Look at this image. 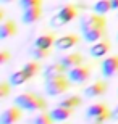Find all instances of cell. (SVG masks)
<instances>
[{
  "mask_svg": "<svg viewBox=\"0 0 118 124\" xmlns=\"http://www.w3.org/2000/svg\"><path fill=\"white\" fill-rule=\"evenodd\" d=\"M15 103L21 110H27V111H45V108H47V101L34 92L19 93L15 98Z\"/></svg>",
  "mask_w": 118,
  "mask_h": 124,
  "instance_id": "1",
  "label": "cell"
},
{
  "mask_svg": "<svg viewBox=\"0 0 118 124\" xmlns=\"http://www.w3.org/2000/svg\"><path fill=\"white\" fill-rule=\"evenodd\" d=\"M79 15V8L73 3H65L58 8V11L50 18V26L54 28H62L65 24L71 23L73 19Z\"/></svg>",
  "mask_w": 118,
  "mask_h": 124,
  "instance_id": "2",
  "label": "cell"
},
{
  "mask_svg": "<svg viewBox=\"0 0 118 124\" xmlns=\"http://www.w3.org/2000/svg\"><path fill=\"white\" fill-rule=\"evenodd\" d=\"M70 85H71V81L68 79V74L60 76V78L45 81V92L50 97H58V95H63L65 92H68Z\"/></svg>",
  "mask_w": 118,
  "mask_h": 124,
  "instance_id": "3",
  "label": "cell"
},
{
  "mask_svg": "<svg viewBox=\"0 0 118 124\" xmlns=\"http://www.w3.org/2000/svg\"><path fill=\"white\" fill-rule=\"evenodd\" d=\"M86 118L89 121H97V123H107L112 119V111L105 103H94V105L87 106L86 110Z\"/></svg>",
  "mask_w": 118,
  "mask_h": 124,
  "instance_id": "4",
  "label": "cell"
},
{
  "mask_svg": "<svg viewBox=\"0 0 118 124\" xmlns=\"http://www.w3.org/2000/svg\"><path fill=\"white\" fill-rule=\"evenodd\" d=\"M94 28H107V19L105 16L102 15H97V13H87V15H82L79 18V29L81 32H86L89 29H94Z\"/></svg>",
  "mask_w": 118,
  "mask_h": 124,
  "instance_id": "5",
  "label": "cell"
},
{
  "mask_svg": "<svg viewBox=\"0 0 118 124\" xmlns=\"http://www.w3.org/2000/svg\"><path fill=\"white\" fill-rule=\"evenodd\" d=\"M89 78H91V66L89 64H79V66L68 71V79L73 84H84Z\"/></svg>",
  "mask_w": 118,
  "mask_h": 124,
  "instance_id": "6",
  "label": "cell"
},
{
  "mask_svg": "<svg viewBox=\"0 0 118 124\" xmlns=\"http://www.w3.org/2000/svg\"><path fill=\"white\" fill-rule=\"evenodd\" d=\"M100 71L104 78H113L118 74V55H112L104 58L100 63Z\"/></svg>",
  "mask_w": 118,
  "mask_h": 124,
  "instance_id": "7",
  "label": "cell"
},
{
  "mask_svg": "<svg viewBox=\"0 0 118 124\" xmlns=\"http://www.w3.org/2000/svg\"><path fill=\"white\" fill-rule=\"evenodd\" d=\"M19 119H21V108L18 105L3 110L0 115V124H15Z\"/></svg>",
  "mask_w": 118,
  "mask_h": 124,
  "instance_id": "8",
  "label": "cell"
},
{
  "mask_svg": "<svg viewBox=\"0 0 118 124\" xmlns=\"http://www.w3.org/2000/svg\"><path fill=\"white\" fill-rule=\"evenodd\" d=\"M107 89H109L107 82H104V81H94L91 85H87V87L84 89V95H86L87 98H97V97L104 95V93L107 92Z\"/></svg>",
  "mask_w": 118,
  "mask_h": 124,
  "instance_id": "9",
  "label": "cell"
},
{
  "mask_svg": "<svg viewBox=\"0 0 118 124\" xmlns=\"http://www.w3.org/2000/svg\"><path fill=\"white\" fill-rule=\"evenodd\" d=\"M79 44V37L76 34H66V36H62L55 40V47L58 50H70L73 47H76Z\"/></svg>",
  "mask_w": 118,
  "mask_h": 124,
  "instance_id": "10",
  "label": "cell"
},
{
  "mask_svg": "<svg viewBox=\"0 0 118 124\" xmlns=\"http://www.w3.org/2000/svg\"><path fill=\"white\" fill-rule=\"evenodd\" d=\"M66 74H68V69L65 68L60 61H58V63L49 64V66L44 69V78H45V81H49V79H55V78H60V76H66Z\"/></svg>",
  "mask_w": 118,
  "mask_h": 124,
  "instance_id": "11",
  "label": "cell"
},
{
  "mask_svg": "<svg viewBox=\"0 0 118 124\" xmlns=\"http://www.w3.org/2000/svg\"><path fill=\"white\" fill-rule=\"evenodd\" d=\"M110 52V42L107 39H102V40L92 44L91 48H89V55L94 56V58H104L107 53Z\"/></svg>",
  "mask_w": 118,
  "mask_h": 124,
  "instance_id": "12",
  "label": "cell"
},
{
  "mask_svg": "<svg viewBox=\"0 0 118 124\" xmlns=\"http://www.w3.org/2000/svg\"><path fill=\"white\" fill-rule=\"evenodd\" d=\"M42 18V7H34V8H26L23 10V15H21V21L24 24H32L39 21Z\"/></svg>",
  "mask_w": 118,
  "mask_h": 124,
  "instance_id": "13",
  "label": "cell"
},
{
  "mask_svg": "<svg viewBox=\"0 0 118 124\" xmlns=\"http://www.w3.org/2000/svg\"><path fill=\"white\" fill-rule=\"evenodd\" d=\"M16 32H18V28H16V23L13 19H3L2 21V24H0V39L2 40L16 36Z\"/></svg>",
  "mask_w": 118,
  "mask_h": 124,
  "instance_id": "14",
  "label": "cell"
},
{
  "mask_svg": "<svg viewBox=\"0 0 118 124\" xmlns=\"http://www.w3.org/2000/svg\"><path fill=\"white\" fill-rule=\"evenodd\" d=\"M60 63L70 71V69H73V68H76V66H79V64H82V55H81V53H76V52L66 53L65 56H62Z\"/></svg>",
  "mask_w": 118,
  "mask_h": 124,
  "instance_id": "15",
  "label": "cell"
},
{
  "mask_svg": "<svg viewBox=\"0 0 118 124\" xmlns=\"http://www.w3.org/2000/svg\"><path fill=\"white\" fill-rule=\"evenodd\" d=\"M105 34H107V28H94V29H89V31L82 32V37L89 44H95V42L102 40L105 37Z\"/></svg>",
  "mask_w": 118,
  "mask_h": 124,
  "instance_id": "16",
  "label": "cell"
},
{
  "mask_svg": "<svg viewBox=\"0 0 118 124\" xmlns=\"http://www.w3.org/2000/svg\"><path fill=\"white\" fill-rule=\"evenodd\" d=\"M55 40H57V37L54 34H42L36 39L34 42V47H39V48H45V50H50L52 45H55Z\"/></svg>",
  "mask_w": 118,
  "mask_h": 124,
  "instance_id": "17",
  "label": "cell"
},
{
  "mask_svg": "<svg viewBox=\"0 0 118 124\" xmlns=\"http://www.w3.org/2000/svg\"><path fill=\"white\" fill-rule=\"evenodd\" d=\"M71 115H73V110L63 108V106H60V105L50 111V116H52V118H54V121H57V123H65V121L68 119Z\"/></svg>",
  "mask_w": 118,
  "mask_h": 124,
  "instance_id": "18",
  "label": "cell"
},
{
  "mask_svg": "<svg viewBox=\"0 0 118 124\" xmlns=\"http://www.w3.org/2000/svg\"><path fill=\"white\" fill-rule=\"evenodd\" d=\"M81 105H82V98L79 95H66L65 98L60 100V106L68 108V110H74V108H78Z\"/></svg>",
  "mask_w": 118,
  "mask_h": 124,
  "instance_id": "19",
  "label": "cell"
},
{
  "mask_svg": "<svg viewBox=\"0 0 118 124\" xmlns=\"http://www.w3.org/2000/svg\"><path fill=\"white\" fill-rule=\"evenodd\" d=\"M29 79L31 78L24 73L23 69H18V71L11 73V76H10V84H11V85H23V84H26Z\"/></svg>",
  "mask_w": 118,
  "mask_h": 124,
  "instance_id": "20",
  "label": "cell"
},
{
  "mask_svg": "<svg viewBox=\"0 0 118 124\" xmlns=\"http://www.w3.org/2000/svg\"><path fill=\"white\" fill-rule=\"evenodd\" d=\"M92 8H94V13L105 16L109 11H112V2L110 0H97Z\"/></svg>",
  "mask_w": 118,
  "mask_h": 124,
  "instance_id": "21",
  "label": "cell"
},
{
  "mask_svg": "<svg viewBox=\"0 0 118 124\" xmlns=\"http://www.w3.org/2000/svg\"><path fill=\"white\" fill-rule=\"evenodd\" d=\"M24 71V73L29 76V78H34L39 71H41V64H39V61H27V63H24L23 64V68H21Z\"/></svg>",
  "mask_w": 118,
  "mask_h": 124,
  "instance_id": "22",
  "label": "cell"
},
{
  "mask_svg": "<svg viewBox=\"0 0 118 124\" xmlns=\"http://www.w3.org/2000/svg\"><path fill=\"white\" fill-rule=\"evenodd\" d=\"M31 56L34 58L36 61H41V60H45V58H49L50 52L45 50V48H39V47H34V48H31Z\"/></svg>",
  "mask_w": 118,
  "mask_h": 124,
  "instance_id": "23",
  "label": "cell"
},
{
  "mask_svg": "<svg viewBox=\"0 0 118 124\" xmlns=\"http://www.w3.org/2000/svg\"><path fill=\"white\" fill-rule=\"evenodd\" d=\"M54 118L50 116V113H44L42 111L39 116H36L34 118V121H32V124H54Z\"/></svg>",
  "mask_w": 118,
  "mask_h": 124,
  "instance_id": "24",
  "label": "cell"
},
{
  "mask_svg": "<svg viewBox=\"0 0 118 124\" xmlns=\"http://www.w3.org/2000/svg\"><path fill=\"white\" fill-rule=\"evenodd\" d=\"M18 3L23 10H26L34 8V7H42V0H18Z\"/></svg>",
  "mask_w": 118,
  "mask_h": 124,
  "instance_id": "25",
  "label": "cell"
},
{
  "mask_svg": "<svg viewBox=\"0 0 118 124\" xmlns=\"http://www.w3.org/2000/svg\"><path fill=\"white\" fill-rule=\"evenodd\" d=\"M10 87H11V84H10V82H2V84H0V98H5V97H8Z\"/></svg>",
  "mask_w": 118,
  "mask_h": 124,
  "instance_id": "26",
  "label": "cell"
},
{
  "mask_svg": "<svg viewBox=\"0 0 118 124\" xmlns=\"http://www.w3.org/2000/svg\"><path fill=\"white\" fill-rule=\"evenodd\" d=\"M8 60H10V53L7 50H2L0 52V64H5Z\"/></svg>",
  "mask_w": 118,
  "mask_h": 124,
  "instance_id": "27",
  "label": "cell"
},
{
  "mask_svg": "<svg viewBox=\"0 0 118 124\" xmlns=\"http://www.w3.org/2000/svg\"><path fill=\"white\" fill-rule=\"evenodd\" d=\"M112 119H113V121H118V105L115 106L113 110H112Z\"/></svg>",
  "mask_w": 118,
  "mask_h": 124,
  "instance_id": "28",
  "label": "cell"
},
{
  "mask_svg": "<svg viewBox=\"0 0 118 124\" xmlns=\"http://www.w3.org/2000/svg\"><path fill=\"white\" fill-rule=\"evenodd\" d=\"M110 2H112V10L117 11L118 10V0H110Z\"/></svg>",
  "mask_w": 118,
  "mask_h": 124,
  "instance_id": "29",
  "label": "cell"
},
{
  "mask_svg": "<svg viewBox=\"0 0 118 124\" xmlns=\"http://www.w3.org/2000/svg\"><path fill=\"white\" fill-rule=\"evenodd\" d=\"M2 3H10V2H13V0H0Z\"/></svg>",
  "mask_w": 118,
  "mask_h": 124,
  "instance_id": "30",
  "label": "cell"
},
{
  "mask_svg": "<svg viewBox=\"0 0 118 124\" xmlns=\"http://www.w3.org/2000/svg\"><path fill=\"white\" fill-rule=\"evenodd\" d=\"M89 124H102V123H97V121H91Z\"/></svg>",
  "mask_w": 118,
  "mask_h": 124,
  "instance_id": "31",
  "label": "cell"
}]
</instances>
